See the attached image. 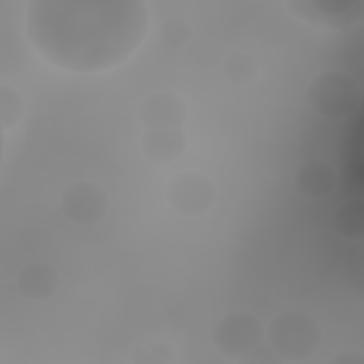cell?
<instances>
[{"mask_svg":"<svg viewBox=\"0 0 364 364\" xmlns=\"http://www.w3.org/2000/svg\"><path fill=\"white\" fill-rule=\"evenodd\" d=\"M24 37L47 64L71 74L122 65L144 44L149 7L142 0H30Z\"/></svg>","mask_w":364,"mask_h":364,"instance_id":"1","label":"cell"},{"mask_svg":"<svg viewBox=\"0 0 364 364\" xmlns=\"http://www.w3.org/2000/svg\"><path fill=\"white\" fill-rule=\"evenodd\" d=\"M264 338L279 361L299 363L320 348L321 330L318 323L303 311H283L270 321Z\"/></svg>","mask_w":364,"mask_h":364,"instance_id":"2","label":"cell"},{"mask_svg":"<svg viewBox=\"0 0 364 364\" xmlns=\"http://www.w3.org/2000/svg\"><path fill=\"white\" fill-rule=\"evenodd\" d=\"M306 101L320 117L343 119L353 115L361 102V87L357 80L341 70H324L316 74L307 88Z\"/></svg>","mask_w":364,"mask_h":364,"instance_id":"3","label":"cell"},{"mask_svg":"<svg viewBox=\"0 0 364 364\" xmlns=\"http://www.w3.org/2000/svg\"><path fill=\"white\" fill-rule=\"evenodd\" d=\"M264 330L262 321L255 314L233 311L216 323L212 340L220 354L242 360L260 346L264 338Z\"/></svg>","mask_w":364,"mask_h":364,"instance_id":"4","label":"cell"},{"mask_svg":"<svg viewBox=\"0 0 364 364\" xmlns=\"http://www.w3.org/2000/svg\"><path fill=\"white\" fill-rule=\"evenodd\" d=\"M284 4L296 18L328 30L351 28L364 16L361 0H290Z\"/></svg>","mask_w":364,"mask_h":364,"instance_id":"5","label":"cell"},{"mask_svg":"<svg viewBox=\"0 0 364 364\" xmlns=\"http://www.w3.org/2000/svg\"><path fill=\"white\" fill-rule=\"evenodd\" d=\"M165 196L176 213L193 218L206 213L212 208L216 199V188L205 173L183 171L169 181Z\"/></svg>","mask_w":364,"mask_h":364,"instance_id":"6","label":"cell"},{"mask_svg":"<svg viewBox=\"0 0 364 364\" xmlns=\"http://www.w3.org/2000/svg\"><path fill=\"white\" fill-rule=\"evenodd\" d=\"M108 193L97 182L77 181L61 193L60 209L73 223L90 226L105 218L108 212Z\"/></svg>","mask_w":364,"mask_h":364,"instance_id":"7","label":"cell"},{"mask_svg":"<svg viewBox=\"0 0 364 364\" xmlns=\"http://www.w3.org/2000/svg\"><path fill=\"white\" fill-rule=\"evenodd\" d=\"M136 118L145 129L183 128L188 109L185 102L171 91H156L146 95L136 108Z\"/></svg>","mask_w":364,"mask_h":364,"instance_id":"8","label":"cell"},{"mask_svg":"<svg viewBox=\"0 0 364 364\" xmlns=\"http://www.w3.org/2000/svg\"><path fill=\"white\" fill-rule=\"evenodd\" d=\"M293 183L301 196L321 199L336 189L337 172L330 162L320 158H309L296 166Z\"/></svg>","mask_w":364,"mask_h":364,"instance_id":"9","label":"cell"},{"mask_svg":"<svg viewBox=\"0 0 364 364\" xmlns=\"http://www.w3.org/2000/svg\"><path fill=\"white\" fill-rule=\"evenodd\" d=\"M188 148V136L179 129H145L141 138V151L151 162L168 165L178 161Z\"/></svg>","mask_w":364,"mask_h":364,"instance_id":"10","label":"cell"},{"mask_svg":"<svg viewBox=\"0 0 364 364\" xmlns=\"http://www.w3.org/2000/svg\"><path fill=\"white\" fill-rule=\"evenodd\" d=\"M16 286L24 299L43 301L57 294L60 289V276L51 264L31 262L18 270Z\"/></svg>","mask_w":364,"mask_h":364,"instance_id":"11","label":"cell"},{"mask_svg":"<svg viewBox=\"0 0 364 364\" xmlns=\"http://www.w3.org/2000/svg\"><path fill=\"white\" fill-rule=\"evenodd\" d=\"M336 232L347 240L363 239L364 233V203L358 198L346 199L337 206L333 218Z\"/></svg>","mask_w":364,"mask_h":364,"instance_id":"12","label":"cell"},{"mask_svg":"<svg viewBox=\"0 0 364 364\" xmlns=\"http://www.w3.org/2000/svg\"><path fill=\"white\" fill-rule=\"evenodd\" d=\"M222 73L229 84L235 87H245L257 80L259 64L255 55L246 51H235L223 60Z\"/></svg>","mask_w":364,"mask_h":364,"instance_id":"13","label":"cell"},{"mask_svg":"<svg viewBox=\"0 0 364 364\" xmlns=\"http://www.w3.org/2000/svg\"><path fill=\"white\" fill-rule=\"evenodd\" d=\"M23 100L20 94L10 85H0V125L3 131L13 129L23 118Z\"/></svg>","mask_w":364,"mask_h":364,"instance_id":"14","label":"cell"},{"mask_svg":"<svg viewBox=\"0 0 364 364\" xmlns=\"http://www.w3.org/2000/svg\"><path fill=\"white\" fill-rule=\"evenodd\" d=\"M192 33L191 24L181 17L166 18L159 28L161 41L171 48L185 47L191 41Z\"/></svg>","mask_w":364,"mask_h":364,"instance_id":"15","label":"cell"},{"mask_svg":"<svg viewBox=\"0 0 364 364\" xmlns=\"http://www.w3.org/2000/svg\"><path fill=\"white\" fill-rule=\"evenodd\" d=\"M172 347L166 343H151L132 353L134 360L139 363H165L172 358Z\"/></svg>","mask_w":364,"mask_h":364,"instance_id":"16","label":"cell"},{"mask_svg":"<svg viewBox=\"0 0 364 364\" xmlns=\"http://www.w3.org/2000/svg\"><path fill=\"white\" fill-rule=\"evenodd\" d=\"M331 361L333 363H348V364H353V363H363V358L361 357H354V355H347V353H344V354H340V355L334 357Z\"/></svg>","mask_w":364,"mask_h":364,"instance_id":"17","label":"cell"}]
</instances>
